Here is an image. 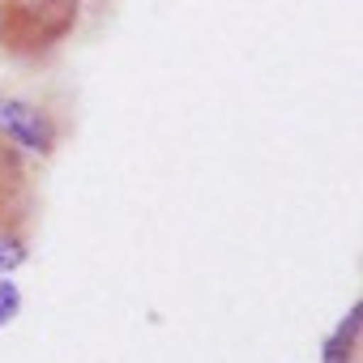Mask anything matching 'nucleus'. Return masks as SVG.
I'll list each match as a JSON object with an SVG mask.
<instances>
[{
    "instance_id": "3",
    "label": "nucleus",
    "mask_w": 363,
    "mask_h": 363,
    "mask_svg": "<svg viewBox=\"0 0 363 363\" xmlns=\"http://www.w3.org/2000/svg\"><path fill=\"white\" fill-rule=\"evenodd\" d=\"M35 214V189H30V171L18 154L0 137V235H22Z\"/></svg>"
},
{
    "instance_id": "5",
    "label": "nucleus",
    "mask_w": 363,
    "mask_h": 363,
    "mask_svg": "<svg viewBox=\"0 0 363 363\" xmlns=\"http://www.w3.org/2000/svg\"><path fill=\"white\" fill-rule=\"evenodd\" d=\"M26 257H30L26 235H0V274H13L18 265H26Z\"/></svg>"
},
{
    "instance_id": "4",
    "label": "nucleus",
    "mask_w": 363,
    "mask_h": 363,
    "mask_svg": "<svg viewBox=\"0 0 363 363\" xmlns=\"http://www.w3.org/2000/svg\"><path fill=\"white\" fill-rule=\"evenodd\" d=\"M359 320H363V312H359V303H350L346 316H342V325L325 337V346H320V363H350V359H354V346H359Z\"/></svg>"
},
{
    "instance_id": "6",
    "label": "nucleus",
    "mask_w": 363,
    "mask_h": 363,
    "mask_svg": "<svg viewBox=\"0 0 363 363\" xmlns=\"http://www.w3.org/2000/svg\"><path fill=\"white\" fill-rule=\"evenodd\" d=\"M18 312H22V291H18V282H13V278H0V329H5Z\"/></svg>"
},
{
    "instance_id": "2",
    "label": "nucleus",
    "mask_w": 363,
    "mask_h": 363,
    "mask_svg": "<svg viewBox=\"0 0 363 363\" xmlns=\"http://www.w3.org/2000/svg\"><path fill=\"white\" fill-rule=\"evenodd\" d=\"M0 137L18 150H35V154H52L60 145V124L48 107L26 103V99H0Z\"/></svg>"
},
{
    "instance_id": "1",
    "label": "nucleus",
    "mask_w": 363,
    "mask_h": 363,
    "mask_svg": "<svg viewBox=\"0 0 363 363\" xmlns=\"http://www.w3.org/2000/svg\"><path fill=\"white\" fill-rule=\"evenodd\" d=\"M86 0H0V56L18 65L48 60L82 26Z\"/></svg>"
}]
</instances>
